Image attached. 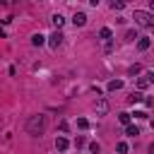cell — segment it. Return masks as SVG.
I'll return each mask as SVG.
<instances>
[{"instance_id": "obj_14", "label": "cell", "mask_w": 154, "mask_h": 154, "mask_svg": "<svg viewBox=\"0 0 154 154\" xmlns=\"http://www.w3.org/2000/svg\"><path fill=\"white\" fill-rule=\"evenodd\" d=\"M99 36H101V38H106V41H108V38H111V29H108V26H103V29H101V31H99Z\"/></svg>"}, {"instance_id": "obj_3", "label": "cell", "mask_w": 154, "mask_h": 154, "mask_svg": "<svg viewBox=\"0 0 154 154\" xmlns=\"http://www.w3.org/2000/svg\"><path fill=\"white\" fill-rule=\"evenodd\" d=\"M94 113H96V116H106V113H108V101H106V99H99V101L94 103Z\"/></svg>"}, {"instance_id": "obj_13", "label": "cell", "mask_w": 154, "mask_h": 154, "mask_svg": "<svg viewBox=\"0 0 154 154\" xmlns=\"http://www.w3.org/2000/svg\"><path fill=\"white\" fill-rule=\"evenodd\" d=\"M116 152H118V154H128V144H125V142H118V144H116Z\"/></svg>"}, {"instance_id": "obj_21", "label": "cell", "mask_w": 154, "mask_h": 154, "mask_svg": "<svg viewBox=\"0 0 154 154\" xmlns=\"http://www.w3.org/2000/svg\"><path fill=\"white\" fill-rule=\"evenodd\" d=\"M152 10H154V0H152Z\"/></svg>"}, {"instance_id": "obj_5", "label": "cell", "mask_w": 154, "mask_h": 154, "mask_svg": "<svg viewBox=\"0 0 154 154\" xmlns=\"http://www.w3.org/2000/svg\"><path fill=\"white\" fill-rule=\"evenodd\" d=\"M60 43H63V34H60V31H53V36H51L48 46H51V48H58Z\"/></svg>"}, {"instance_id": "obj_12", "label": "cell", "mask_w": 154, "mask_h": 154, "mask_svg": "<svg viewBox=\"0 0 154 154\" xmlns=\"http://www.w3.org/2000/svg\"><path fill=\"white\" fill-rule=\"evenodd\" d=\"M43 38H46V36H41V34H34V36H31V43H34V46H43Z\"/></svg>"}, {"instance_id": "obj_20", "label": "cell", "mask_w": 154, "mask_h": 154, "mask_svg": "<svg viewBox=\"0 0 154 154\" xmlns=\"http://www.w3.org/2000/svg\"><path fill=\"white\" fill-rule=\"evenodd\" d=\"M149 154H154V142H152V144H149Z\"/></svg>"}, {"instance_id": "obj_17", "label": "cell", "mask_w": 154, "mask_h": 154, "mask_svg": "<svg viewBox=\"0 0 154 154\" xmlns=\"http://www.w3.org/2000/svg\"><path fill=\"white\" fill-rule=\"evenodd\" d=\"M118 120H120L123 125H128V123H130V113H120V116H118Z\"/></svg>"}, {"instance_id": "obj_7", "label": "cell", "mask_w": 154, "mask_h": 154, "mask_svg": "<svg viewBox=\"0 0 154 154\" xmlns=\"http://www.w3.org/2000/svg\"><path fill=\"white\" fill-rule=\"evenodd\" d=\"M149 43H152V41H149L147 36H142V38L137 41V48H140V51H147V48H149Z\"/></svg>"}, {"instance_id": "obj_1", "label": "cell", "mask_w": 154, "mask_h": 154, "mask_svg": "<svg viewBox=\"0 0 154 154\" xmlns=\"http://www.w3.org/2000/svg\"><path fill=\"white\" fill-rule=\"evenodd\" d=\"M24 130H26L31 137H38V135H43V130H46V116H43V113H36V116H31V118L26 120Z\"/></svg>"}, {"instance_id": "obj_19", "label": "cell", "mask_w": 154, "mask_h": 154, "mask_svg": "<svg viewBox=\"0 0 154 154\" xmlns=\"http://www.w3.org/2000/svg\"><path fill=\"white\" fill-rule=\"evenodd\" d=\"M84 142H87V140H84V137H82V135H79V137H77V140H75V147H84Z\"/></svg>"}, {"instance_id": "obj_10", "label": "cell", "mask_w": 154, "mask_h": 154, "mask_svg": "<svg viewBox=\"0 0 154 154\" xmlns=\"http://www.w3.org/2000/svg\"><path fill=\"white\" fill-rule=\"evenodd\" d=\"M128 101H130V103H137V101H142V91H132V94L128 96Z\"/></svg>"}, {"instance_id": "obj_11", "label": "cell", "mask_w": 154, "mask_h": 154, "mask_svg": "<svg viewBox=\"0 0 154 154\" xmlns=\"http://www.w3.org/2000/svg\"><path fill=\"white\" fill-rule=\"evenodd\" d=\"M125 135L135 137V135H140V128H137V125H128V128H125Z\"/></svg>"}, {"instance_id": "obj_4", "label": "cell", "mask_w": 154, "mask_h": 154, "mask_svg": "<svg viewBox=\"0 0 154 154\" xmlns=\"http://www.w3.org/2000/svg\"><path fill=\"white\" fill-rule=\"evenodd\" d=\"M72 24H75V26H84V24H87V14H84V12H75Z\"/></svg>"}, {"instance_id": "obj_15", "label": "cell", "mask_w": 154, "mask_h": 154, "mask_svg": "<svg viewBox=\"0 0 154 154\" xmlns=\"http://www.w3.org/2000/svg\"><path fill=\"white\" fill-rule=\"evenodd\" d=\"M135 38H140V36H137V31H132V29H130V31H125V41H135Z\"/></svg>"}, {"instance_id": "obj_8", "label": "cell", "mask_w": 154, "mask_h": 154, "mask_svg": "<svg viewBox=\"0 0 154 154\" xmlns=\"http://www.w3.org/2000/svg\"><path fill=\"white\" fill-rule=\"evenodd\" d=\"M118 89H123V82H120V79H113V82H108V91H118Z\"/></svg>"}, {"instance_id": "obj_22", "label": "cell", "mask_w": 154, "mask_h": 154, "mask_svg": "<svg viewBox=\"0 0 154 154\" xmlns=\"http://www.w3.org/2000/svg\"><path fill=\"white\" fill-rule=\"evenodd\" d=\"M152 128H154V120H152Z\"/></svg>"}, {"instance_id": "obj_6", "label": "cell", "mask_w": 154, "mask_h": 154, "mask_svg": "<svg viewBox=\"0 0 154 154\" xmlns=\"http://www.w3.org/2000/svg\"><path fill=\"white\" fill-rule=\"evenodd\" d=\"M55 149H58V152H65V149H67V140H65V137H58V140H55Z\"/></svg>"}, {"instance_id": "obj_2", "label": "cell", "mask_w": 154, "mask_h": 154, "mask_svg": "<svg viewBox=\"0 0 154 154\" xmlns=\"http://www.w3.org/2000/svg\"><path fill=\"white\" fill-rule=\"evenodd\" d=\"M132 19H135L140 26H154V14H149V12H144V10H135Z\"/></svg>"}, {"instance_id": "obj_9", "label": "cell", "mask_w": 154, "mask_h": 154, "mask_svg": "<svg viewBox=\"0 0 154 154\" xmlns=\"http://www.w3.org/2000/svg\"><path fill=\"white\" fill-rule=\"evenodd\" d=\"M63 22H65V19H63V14H53V26H55V31L63 26Z\"/></svg>"}, {"instance_id": "obj_18", "label": "cell", "mask_w": 154, "mask_h": 154, "mask_svg": "<svg viewBox=\"0 0 154 154\" xmlns=\"http://www.w3.org/2000/svg\"><path fill=\"white\" fill-rule=\"evenodd\" d=\"M89 149H91V154H99V152H101V144H99V142H91Z\"/></svg>"}, {"instance_id": "obj_16", "label": "cell", "mask_w": 154, "mask_h": 154, "mask_svg": "<svg viewBox=\"0 0 154 154\" xmlns=\"http://www.w3.org/2000/svg\"><path fill=\"white\" fill-rule=\"evenodd\" d=\"M147 84H149L147 77H140V79H137V87H140V89H147Z\"/></svg>"}]
</instances>
